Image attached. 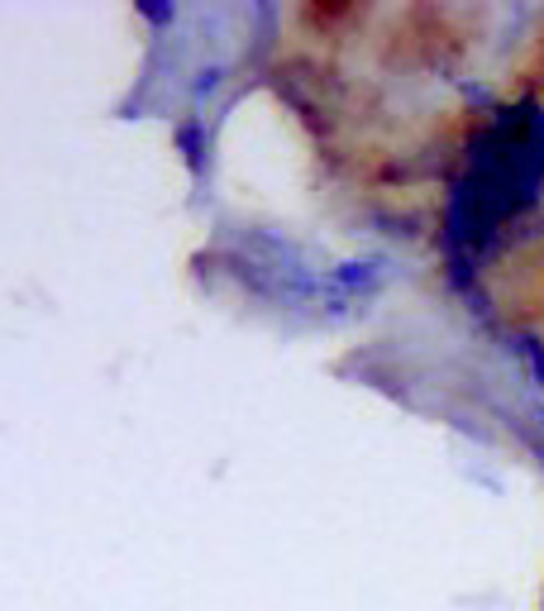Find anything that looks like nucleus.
Listing matches in <instances>:
<instances>
[{"label": "nucleus", "mask_w": 544, "mask_h": 611, "mask_svg": "<svg viewBox=\"0 0 544 611\" xmlns=\"http://www.w3.org/2000/svg\"><path fill=\"white\" fill-rule=\"evenodd\" d=\"M507 306H511V311L521 315V320H544V258H540V268L525 278L521 292L507 297Z\"/></svg>", "instance_id": "20e7f679"}, {"label": "nucleus", "mask_w": 544, "mask_h": 611, "mask_svg": "<svg viewBox=\"0 0 544 611\" xmlns=\"http://www.w3.org/2000/svg\"><path fill=\"white\" fill-rule=\"evenodd\" d=\"M482 20L468 6H396L382 14L372 53L387 72H449L478 49Z\"/></svg>", "instance_id": "f257e3e1"}, {"label": "nucleus", "mask_w": 544, "mask_h": 611, "mask_svg": "<svg viewBox=\"0 0 544 611\" xmlns=\"http://www.w3.org/2000/svg\"><path fill=\"white\" fill-rule=\"evenodd\" d=\"M507 96L515 100H540L544 96V20L535 24V34L521 49V57L507 72Z\"/></svg>", "instance_id": "7ed1b4c3"}, {"label": "nucleus", "mask_w": 544, "mask_h": 611, "mask_svg": "<svg viewBox=\"0 0 544 611\" xmlns=\"http://www.w3.org/2000/svg\"><path fill=\"white\" fill-rule=\"evenodd\" d=\"M372 20H378V10L353 6V0H306V6H296V14H292L301 39L320 43V49H339V43H349L353 34H368Z\"/></svg>", "instance_id": "f03ea898"}]
</instances>
